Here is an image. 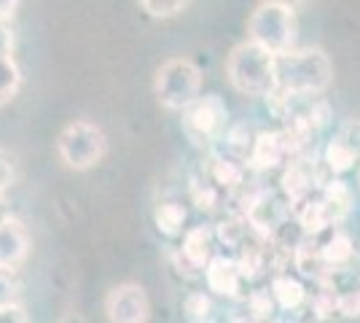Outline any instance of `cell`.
<instances>
[{
  "label": "cell",
  "instance_id": "1",
  "mask_svg": "<svg viewBox=\"0 0 360 323\" xmlns=\"http://www.w3.org/2000/svg\"><path fill=\"white\" fill-rule=\"evenodd\" d=\"M277 65V94L283 97H312L323 94L333 81V65L323 49H293L274 57Z\"/></svg>",
  "mask_w": 360,
  "mask_h": 323
},
{
  "label": "cell",
  "instance_id": "2",
  "mask_svg": "<svg viewBox=\"0 0 360 323\" xmlns=\"http://www.w3.org/2000/svg\"><path fill=\"white\" fill-rule=\"evenodd\" d=\"M226 76L237 92L248 97H271L277 92V65L274 54L245 41L231 49L226 60Z\"/></svg>",
  "mask_w": 360,
  "mask_h": 323
},
{
  "label": "cell",
  "instance_id": "3",
  "mask_svg": "<svg viewBox=\"0 0 360 323\" xmlns=\"http://www.w3.org/2000/svg\"><path fill=\"white\" fill-rule=\"evenodd\" d=\"M296 30H299V25H296L293 6L280 3V0L258 3L250 19H248V41H253L255 46L266 49L274 57L293 51Z\"/></svg>",
  "mask_w": 360,
  "mask_h": 323
},
{
  "label": "cell",
  "instance_id": "4",
  "mask_svg": "<svg viewBox=\"0 0 360 323\" xmlns=\"http://www.w3.org/2000/svg\"><path fill=\"white\" fill-rule=\"evenodd\" d=\"M156 97L167 110H188L202 92V70L186 57H172L156 70Z\"/></svg>",
  "mask_w": 360,
  "mask_h": 323
},
{
  "label": "cell",
  "instance_id": "5",
  "mask_svg": "<svg viewBox=\"0 0 360 323\" xmlns=\"http://www.w3.org/2000/svg\"><path fill=\"white\" fill-rule=\"evenodd\" d=\"M105 132L91 122L68 124L57 138V151L70 170H89L105 156Z\"/></svg>",
  "mask_w": 360,
  "mask_h": 323
},
{
  "label": "cell",
  "instance_id": "6",
  "mask_svg": "<svg viewBox=\"0 0 360 323\" xmlns=\"http://www.w3.org/2000/svg\"><path fill=\"white\" fill-rule=\"evenodd\" d=\"M226 106L218 94L199 97L188 110H183V127L194 143L212 140L226 127Z\"/></svg>",
  "mask_w": 360,
  "mask_h": 323
},
{
  "label": "cell",
  "instance_id": "7",
  "mask_svg": "<svg viewBox=\"0 0 360 323\" xmlns=\"http://www.w3.org/2000/svg\"><path fill=\"white\" fill-rule=\"evenodd\" d=\"M105 312L110 323H148V293L137 283H121L105 299Z\"/></svg>",
  "mask_w": 360,
  "mask_h": 323
},
{
  "label": "cell",
  "instance_id": "8",
  "mask_svg": "<svg viewBox=\"0 0 360 323\" xmlns=\"http://www.w3.org/2000/svg\"><path fill=\"white\" fill-rule=\"evenodd\" d=\"M27 251H30V234L25 229V224L14 215L0 221V270L14 272L27 259Z\"/></svg>",
  "mask_w": 360,
  "mask_h": 323
},
{
  "label": "cell",
  "instance_id": "9",
  "mask_svg": "<svg viewBox=\"0 0 360 323\" xmlns=\"http://www.w3.org/2000/svg\"><path fill=\"white\" fill-rule=\"evenodd\" d=\"M205 280L210 286V291H215L218 296H240L242 286V272L237 259L229 256H212V262L205 267Z\"/></svg>",
  "mask_w": 360,
  "mask_h": 323
},
{
  "label": "cell",
  "instance_id": "10",
  "mask_svg": "<svg viewBox=\"0 0 360 323\" xmlns=\"http://www.w3.org/2000/svg\"><path fill=\"white\" fill-rule=\"evenodd\" d=\"M290 151L285 132H261L253 140V151H250V165L255 170H271L277 167L285 154Z\"/></svg>",
  "mask_w": 360,
  "mask_h": 323
},
{
  "label": "cell",
  "instance_id": "11",
  "mask_svg": "<svg viewBox=\"0 0 360 323\" xmlns=\"http://www.w3.org/2000/svg\"><path fill=\"white\" fill-rule=\"evenodd\" d=\"M248 224L255 227V229L261 232V234H271L274 227H280L283 224V218H285V210H283V205L271 197L269 191H261L258 197L250 200L248 205Z\"/></svg>",
  "mask_w": 360,
  "mask_h": 323
},
{
  "label": "cell",
  "instance_id": "12",
  "mask_svg": "<svg viewBox=\"0 0 360 323\" xmlns=\"http://www.w3.org/2000/svg\"><path fill=\"white\" fill-rule=\"evenodd\" d=\"M183 259L191 267H207L212 262V232L207 227H194L183 237Z\"/></svg>",
  "mask_w": 360,
  "mask_h": 323
},
{
  "label": "cell",
  "instance_id": "13",
  "mask_svg": "<svg viewBox=\"0 0 360 323\" xmlns=\"http://www.w3.org/2000/svg\"><path fill=\"white\" fill-rule=\"evenodd\" d=\"M283 189L288 191L290 202L304 205L307 197L312 194V189H315V172H309L307 162H293L283 175Z\"/></svg>",
  "mask_w": 360,
  "mask_h": 323
},
{
  "label": "cell",
  "instance_id": "14",
  "mask_svg": "<svg viewBox=\"0 0 360 323\" xmlns=\"http://www.w3.org/2000/svg\"><path fill=\"white\" fill-rule=\"evenodd\" d=\"M271 296H274V302H277L283 310L296 312V310L307 302V289H304V283L296 280V277L277 275L274 280H271Z\"/></svg>",
  "mask_w": 360,
  "mask_h": 323
},
{
  "label": "cell",
  "instance_id": "15",
  "mask_svg": "<svg viewBox=\"0 0 360 323\" xmlns=\"http://www.w3.org/2000/svg\"><path fill=\"white\" fill-rule=\"evenodd\" d=\"M299 224L307 234H317V232H323L330 224H339V218L330 210V205H326L323 200H307L299 210Z\"/></svg>",
  "mask_w": 360,
  "mask_h": 323
},
{
  "label": "cell",
  "instance_id": "16",
  "mask_svg": "<svg viewBox=\"0 0 360 323\" xmlns=\"http://www.w3.org/2000/svg\"><path fill=\"white\" fill-rule=\"evenodd\" d=\"M320 256H323L326 267H342V264H347L355 256L352 237H349L347 232H333L328 243L320 248Z\"/></svg>",
  "mask_w": 360,
  "mask_h": 323
},
{
  "label": "cell",
  "instance_id": "17",
  "mask_svg": "<svg viewBox=\"0 0 360 323\" xmlns=\"http://www.w3.org/2000/svg\"><path fill=\"white\" fill-rule=\"evenodd\" d=\"M183 315L188 323H212L215 321V308L207 293L194 291L183 299Z\"/></svg>",
  "mask_w": 360,
  "mask_h": 323
},
{
  "label": "cell",
  "instance_id": "18",
  "mask_svg": "<svg viewBox=\"0 0 360 323\" xmlns=\"http://www.w3.org/2000/svg\"><path fill=\"white\" fill-rule=\"evenodd\" d=\"M153 218H156V227L165 232V234L175 237V234H180L183 224H186V208L178 205V202H162L156 208Z\"/></svg>",
  "mask_w": 360,
  "mask_h": 323
},
{
  "label": "cell",
  "instance_id": "19",
  "mask_svg": "<svg viewBox=\"0 0 360 323\" xmlns=\"http://www.w3.org/2000/svg\"><path fill=\"white\" fill-rule=\"evenodd\" d=\"M323 202L330 205V210L342 221V218L352 210V191H349V186H347L345 181L336 178V181L326 184V189H323Z\"/></svg>",
  "mask_w": 360,
  "mask_h": 323
},
{
  "label": "cell",
  "instance_id": "20",
  "mask_svg": "<svg viewBox=\"0 0 360 323\" xmlns=\"http://www.w3.org/2000/svg\"><path fill=\"white\" fill-rule=\"evenodd\" d=\"M210 178H212V184L231 189V186L242 184V178H245V167H242V165H237L234 159L215 156V159H212V167H210Z\"/></svg>",
  "mask_w": 360,
  "mask_h": 323
},
{
  "label": "cell",
  "instance_id": "21",
  "mask_svg": "<svg viewBox=\"0 0 360 323\" xmlns=\"http://www.w3.org/2000/svg\"><path fill=\"white\" fill-rule=\"evenodd\" d=\"M355 162H358V156L355 151L347 146L345 140L333 138L326 146V165H328L333 172H347V170L355 167Z\"/></svg>",
  "mask_w": 360,
  "mask_h": 323
},
{
  "label": "cell",
  "instance_id": "22",
  "mask_svg": "<svg viewBox=\"0 0 360 323\" xmlns=\"http://www.w3.org/2000/svg\"><path fill=\"white\" fill-rule=\"evenodd\" d=\"M19 84H22V73H19V65L14 62V57L0 60V106L14 97Z\"/></svg>",
  "mask_w": 360,
  "mask_h": 323
},
{
  "label": "cell",
  "instance_id": "23",
  "mask_svg": "<svg viewBox=\"0 0 360 323\" xmlns=\"http://www.w3.org/2000/svg\"><path fill=\"white\" fill-rule=\"evenodd\" d=\"M140 6H143V11H146L148 16H153V19H169V16H178L180 11H186V8H188V3H180V0H175V3L143 0Z\"/></svg>",
  "mask_w": 360,
  "mask_h": 323
},
{
  "label": "cell",
  "instance_id": "24",
  "mask_svg": "<svg viewBox=\"0 0 360 323\" xmlns=\"http://www.w3.org/2000/svg\"><path fill=\"white\" fill-rule=\"evenodd\" d=\"M16 293H19V283L11 270H0V310L16 305Z\"/></svg>",
  "mask_w": 360,
  "mask_h": 323
},
{
  "label": "cell",
  "instance_id": "25",
  "mask_svg": "<svg viewBox=\"0 0 360 323\" xmlns=\"http://www.w3.org/2000/svg\"><path fill=\"white\" fill-rule=\"evenodd\" d=\"M237 264H240L242 277H255L261 272V267H264V253L258 248H245L242 259H237Z\"/></svg>",
  "mask_w": 360,
  "mask_h": 323
},
{
  "label": "cell",
  "instance_id": "26",
  "mask_svg": "<svg viewBox=\"0 0 360 323\" xmlns=\"http://www.w3.org/2000/svg\"><path fill=\"white\" fill-rule=\"evenodd\" d=\"M248 308H250V312H253V318L250 321H266L271 315V310H274V305H271V296L264 291H255L250 293V299H248Z\"/></svg>",
  "mask_w": 360,
  "mask_h": 323
},
{
  "label": "cell",
  "instance_id": "27",
  "mask_svg": "<svg viewBox=\"0 0 360 323\" xmlns=\"http://www.w3.org/2000/svg\"><path fill=\"white\" fill-rule=\"evenodd\" d=\"M336 312H339V315H345V318H360V291L339 293Z\"/></svg>",
  "mask_w": 360,
  "mask_h": 323
},
{
  "label": "cell",
  "instance_id": "28",
  "mask_svg": "<svg viewBox=\"0 0 360 323\" xmlns=\"http://www.w3.org/2000/svg\"><path fill=\"white\" fill-rule=\"evenodd\" d=\"M336 302H339L336 293H330V291L317 293L315 299H312V312H315L317 318H328L330 312L336 310Z\"/></svg>",
  "mask_w": 360,
  "mask_h": 323
},
{
  "label": "cell",
  "instance_id": "29",
  "mask_svg": "<svg viewBox=\"0 0 360 323\" xmlns=\"http://www.w3.org/2000/svg\"><path fill=\"white\" fill-rule=\"evenodd\" d=\"M339 140H345L347 146L355 151V156L360 159V119H352V122H347L342 127V132L336 135Z\"/></svg>",
  "mask_w": 360,
  "mask_h": 323
},
{
  "label": "cell",
  "instance_id": "30",
  "mask_svg": "<svg viewBox=\"0 0 360 323\" xmlns=\"http://www.w3.org/2000/svg\"><path fill=\"white\" fill-rule=\"evenodd\" d=\"M245 234V227H240V221H221L218 224V237L229 243V246H237Z\"/></svg>",
  "mask_w": 360,
  "mask_h": 323
},
{
  "label": "cell",
  "instance_id": "31",
  "mask_svg": "<svg viewBox=\"0 0 360 323\" xmlns=\"http://www.w3.org/2000/svg\"><path fill=\"white\" fill-rule=\"evenodd\" d=\"M11 181H14V159L0 148V197L8 191Z\"/></svg>",
  "mask_w": 360,
  "mask_h": 323
},
{
  "label": "cell",
  "instance_id": "32",
  "mask_svg": "<svg viewBox=\"0 0 360 323\" xmlns=\"http://www.w3.org/2000/svg\"><path fill=\"white\" fill-rule=\"evenodd\" d=\"M191 194H194V202L199 210H212L215 208V189H210V186L196 184L191 189Z\"/></svg>",
  "mask_w": 360,
  "mask_h": 323
},
{
  "label": "cell",
  "instance_id": "33",
  "mask_svg": "<svg viewBox=\"0 0 360 323\" xmlns=\"http://www.w3.org/2000/svg\"><path fill=\"white\" fill-rule=\"evenodd\" d=\"M14 30H11V25L8 22H0V60H8L11 54H14Z\"/></svg>",
  "mask_w": 360,
  "mask_h": 323
},
{
  "label": "cell",
  "instance_id": "34",
  "mask_svg": "<svg viewBox=\"0 0 360 323\" xmlns=\"http://www.w3.org/2000/svg\"><path fill=\"white\" fill-rule=\"evenodd\" d=\"M0 323H27L25 308L22 305H11V308L0 310Z\"/></svg>",
  "mask_w": 360,
  "mask_h": 323
},
{
  "label": "cell",
  "instance_id": "35",
  "mask_svg": "<svg viewBox=\"0 0 360 323\" xmlns=\"http://www.w3.org/2000/svg\"><path fill=\"white\" fill-rule=\"evenodd\" d=\"M16 8H19V3L14 0H0V22H8L16 14Z\"/></svg>",
  "mask_w": 360,
  "mask_h": 323
},
{
  "label": "cell",
  "instance_id": "36",
  "mask_svg": "<svg viewBox=\"0 0 360 323\" xmlns=\"http://www.w3.org/2000/svg\"><path fill=\"white\" fill-rule=\"evenodd\" d=\"M62 323H84V318H81V315H68V321H62Z\"/></svg>",
  "mask_w": 360,
  "mask_h": 323
},
{
  "label": "cell",
  "instance_id": "37",
  "mask_svg": "<svg viewBox=\"0 0 360 323\" xmlns=\"http://www.w3.org/2000/svg\"><path fill=\"white\" fill-rule=\"evenodd\" d=\"M8 218V213H6V208H3V202H0V221H6Z\"/></svg>",
  "mask_w": 360,
  "mask_h": 323
},
{
  "label": "cell",
  "instance_id": "38",
  "mask_svg": "<svg viewBox=\"0 0 360 323\" xmlns=\"http://www.w3.org/2000/svg\"><path fill=\"white\" fill-rule=\"evenodd\" d=\"M231 323H255V321H250V318H234Z\"/></svg>",
  "mask_w": 360,
  "mask_h": 323
},
{
  "label": "cell",
  "instance_id": "39",
  "mask_svg": "<svg viewBox=\"0 0 360 323\" xmlns=\"http://www.w3.org/2000/svg\"><path fill=\"white\" fill-rule=\"evenodd\" d=\"M271 323H301L299 318H293V321H271Z\"/></svg>",
  "mask_w": 360,
  "mask_h": 323
}]
</instances>
